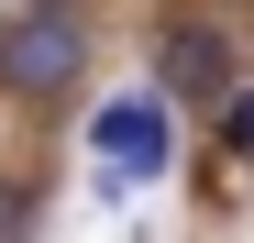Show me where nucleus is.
Here are the masks:
<instances>
[{"label": "nucleus", "instance_id": "f257e3e1", "mask_svg": "<svg viewBox=\"0 0 254 243\" xmlns=\"http://www.w3.org/2000/svg\"><path fill=\"white\" fill-rule=\"evenodd\" d=\"M77 77H89V22H77V0H33L22 22H0V89L11 100L66 111Z\"/></svg>", "mask_w": 254, "mask_h": 243}, {"label": "nucleus", "instance_id": "f03ea898", "mask_svg": "<svg viewBox=\"0 0 254 243\" xmlns=\"http://www.w3.org/2000/svg\"><path fill=\"white\" fill-rule=\"evenodd\" d=\"M89 155H100V199H133L177 166V100L166 89H122L89 111Z\"/></svg>", "mask_w": 254, "mask_h": 243}, {"label": "nucleus", "instance_id": "7ed1b4c3", "mask_svg": "<svg viewBox=\"0 0 254 243\" xmlns=\"http://www.w3.org/2000/svg\"><path fill=\"white\" fill-rule=\"evenodd\" d=\"M144 56H155V89H166V100L221 111V100H232V77H243V33H232L221 11H166Z\"/></svg>", "mask_w": 254, "mask_h": 243}, {"label": "nucleus", "instance_id": "20e7f679", "mask_svg": "<svg viewBox=\"0 0 254 243\" xmlns=\"http://www.w3.org/2000/svg\"><path fill=\"white\" fill-rule=\"evenodd\" d=\"M33 221H45V188L0 166V243H33Z\"/></svg>", "mask_w": 254, "mask_h": 243}, {"label": "nucleus", "instance_id": "39448f33", "mask_svg": "<svg viewBox=\"0 0 254 243\" xmlns=\"http://www.w3.org/2000/svg\"><path fill=\"white\" fill-rule=\"evenodd\" d=\"M221 155H232V166H254V77L221 100Z\"/></svg>", "mask_w": 254, "mask_h": 243}]
</instances>
